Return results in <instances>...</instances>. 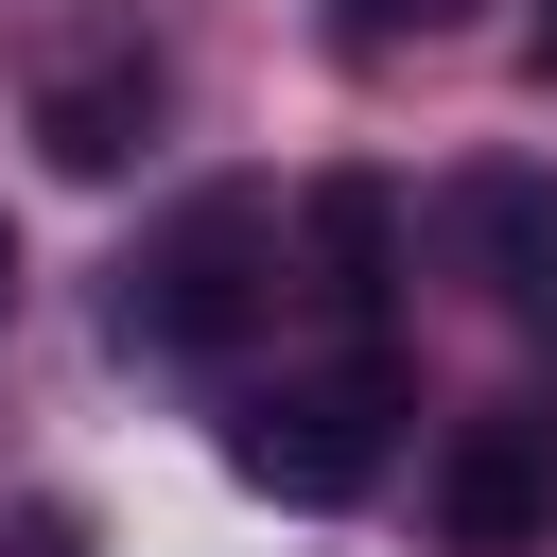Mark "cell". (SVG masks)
<instances>
[{
  "mask_svg": "<svg viewBox=\"0 0 557 557\" xmlns=\"http://www.w3.org/2000/svg\"><path fill=\"white\" fill-rule=\"evenodd\" d=\"M261 296H278V191H261V174H209V191H174V209L122 244L104 348H122V366H209V348L261 331Z\"/></svg>",
  "mask_w": 557,
  "mask_h": 557,
  "instance_id": "6da1fadb",
  "label": "cell"
},
{
  "mask_svg": "<svg viewBox=\"0 0 557 557\" xmlns=\"http://www.w3.org/2000/svg\"><path fill=\"white\" fill-rule=\"evenodd\" d=\"M17 122H35V157L52 174H139V139L174 122V35L139 17V0H87V17H52L35 35V87H17Z\"/></svg>",
  "mask_w": 557,
  "mask_h": 557,
  "instance_id": "7a4b0ae2",
  "label": "cell"
},
{
  "mask_svg": "<svg viewBox=\"0 0 557 557\" xmlns=\"http://www.w3.org/2000/svg\"><path fill=\"white\" fill-rule=\"evenodd\" d=\"M383 435H400V366H383V348H331V366L261 383V400L226 418V470H244L261 505H366V487H383Z\"/></svg>",
  "mask_w": 557,
  "mask_h": 557,
  "instance_id": "3957f363",
  "label": "cell"
},
{
  "mask_svg": "<svg viewBox=\"0 0 557 557\" xmlns=\"http://www.w3.org/2000/svg\"><path fill=\"white\" fill-rule=\"evenodd\" d=\"M435 540H453V557H522V540H557V400H487V418H453V453H435Z\"/></svg>",
  "mask_w": 557,
  "mask_h": 557,
  "instance_id": "277c9868",
  "label": "cell"
},
{
  "mask_svg": "<svg viewBox=\"0 0 557 557\" xmlns=\"http://www.w3.org/2000/svg\"><path fill=\"white\" fill-rule=\"evenodd\" d=\"M453 261H470L487 313L557 331V174H540V157H470V174H453Z\"/></svg>",
  "mask_w": 557,
  "mask_h": 557,
  "instance_id": "5b68a950",
  "label": "cell"
},
{
  "mask_svg": "<svg viewBox=\"0 0 557 557\" xmlns=\"http://www.w3.org/2000/svg\"><path fill=\"white\" fill-rule=\"evenodd\" d=\"M296 261H313V296L348 331H383V296H400V191L383 174H313L296 191Z\"/></svg>",
  "mask_w": 557,
  "mask_h": 557,
  "instance_id": "8992f818",
  "label": "cell"
},
{
  "mask_svg": "<svg viewBox=\"0 0 557 557\" xmlns=\"http://www.w3.org/2000/svg\"><path fill=\"white\" fill-rule=\"evenodd\" d=\"M453 17H470V0H331V52H348V70H400V52H435Z\"/></svg>",
  "mask_w": 557,
  "mask_h": 557,
  "instance_id": "52a82bcc",
  "label": "cell"
},
{
  "mask_svg": "<svg viewBox=\"0 0 557 557\" xmlns=\"http://www.w3.org/2000/svg\"><path fill=\"white\" fill-rule=\"evenodd\" d=\"M0 557H87V522H70V505H17V522H0Z\"/></svg>",
  "mask_w": 557,
  "mask_h": 557,
  "instance_id": "ba28073f",
  "label": "cell"
},
{
  "mask_svg": "<svg viewBox=\"0 0 557 557\" xmlns=\"http://www.w3.org/2000/svg\"><path fill=\"white\" fill-rule=\"evenodd\" d=\"M522 70H540V87H557V0H540V17H522Z\"/></svg>",
  "mask_w": 557,
  "mask_h": 557,
  "instance_id": "9c48e42d",
  "label": "cell"
},
{
  "mask_svg": "<svg viewBox=\"0 0 557 557\" xmlns=\"http://www.w3.org/2000/svg\"><path fill=\"white\" fill-rule=\"evenodd\" d=\"M0 313H17V226H0Z\"/></svg>",
  "mask_w": 557,
  "mask_h": 557,
  "instance_id": "30bf717a",
  "label": "cell"
}]
</instances>
